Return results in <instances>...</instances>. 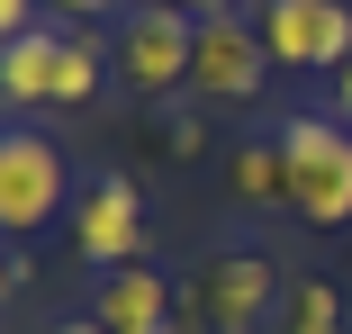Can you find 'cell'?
Listing matches in <instances>:
<instances>
[{
  "label": "cell",
  "instance_id": "1",
  "mask_svg": "<svg viewBox=\"0 0 352 334\" xmlns=\"http://www.w3.org/2000/svg\"><path fill=\"white\" fill-rule=\"evenodd\" d=\"M100 82H109V54L91 36H73V27H54V19L0 45L10 109H82V100H100Z\"/></svg>",
  "mask_w": 352,
  "mask_h": 334
},
{
  "label": "cell",
  "instance_id": "2",
  "mask_svg": "<svg viewBox=\"0 0 352 334\" xmlns=\"http://www.w3.org/2000/svg\"><path fill=\"white\" fill-rule=\"evenodd\" d=\"M280 163H289V208L307 226H352V126L325 109L280 118Z\"/></svg>",
  "mask_w": 352,
  "mask_h": 334
},
{
  "label": "cell",
  "instance_id": "3",
  "mask_svg": "<svg viewBox=\"0 0 352 334\" xmlns=\"http://www.w3.org/2000/svg\"><path fill=\"white\" fill-rule=\"evenodd\" d=\"M271 298H289L271 253H217V262L190 271V289H181L190 325H208V334H253V325L271 316Z\"/></svg>",
  "mask_w": 352,
  "mask_h": 334
},
{
  "label": "cell",
  "instance_id": "4",
  "mask_svg": "<svg viewBox=\"0 0 352 334\" xmlns=\"http://www.w3.org/2000/svg\"><path fill=\"white\" fill-rule=\"evenodd\" d=\"M63 199H73L63 145L36 136V126H10V136H0V226H10V235H36V226L63 217Z\"/></svg>",
  "mask_w": 352,
  "mask_h": 334
},
{
  "label": "cell",
  "instance_id": "5",
  "mask_svg": "<svg viewBox=\"0 0 352 334\" xmlns=\"http://www.w3.org/2000/svg\"><path fill=\"white\" fill-rule=\"evenodd\" d=\"M262 82H271V45H262V27H244L235 10H226V19H199L190 91H199L208 109H244V100H262Z\"/></svg>",
  "mask_w": 352,
  "mask_h": 334
},
{
  "label": "cell",
  "instance_id": "6",
  "mask_svg": "<svg viewBox=\"0 0 352 334\" xmlns=\"http://www.w3.org/2000/svg\"><path fill=\"white\" fill-rule=\"evenodd\" d=\"M190 63H199V19H190V10H126V36H118L126 91L163 100V91L190 82Z\"/></svg>",
  "mask_w": 352,
  "mask_h": 334
},
{
  "label": "cell",
  "instance_id": "7",
  "mask_svg": "<svg viewBox=\"0 0 352 334\" xmlns=\"http://www.w3.org/2000/svg\"><path fill=\"white\" fill-rule=\"evenodd\" d=\"M262 45L289 73H343L352 54V10L343 0H262Z\"/></svg>",
  "mask_w": 352,
  "mask_h": 334
},
{
  "label": "cell",
  "instance_id": "8",
  "mask_svg": "<svg viewBox=\"0 0 352 334\" xmlns=\"http://www.w3.org/2000/svg\"><path fill=\"white\" fill-rule=\"evenodd\" d=\"M73 244L100 262V271H126V262L145 253V190H135L126 172L91 181V190L73 199Z\"/></svg>",
  "mask_w": 352,
  "mask_h": 334
},
{
  "label": "cell",
  "instance_id": "9",
  "mask_svg": "<svg viewBox=\"0 0 352 334\" xmlns=\"http://www.w3.org/2000/svg\"><path fill=\"white\" fill-rule=\"evenodd\" d=\"M172 280L163 271H145V262H126V271H100V298H91V316L109 325V334H172Z\"/></svg>",
  "mask_w": 352,
  "mask_h": 334
},
{
  "label": "cell",
  "instance_id": "10",
  "mask_svg": "<svg viewBox=\"0 0 352 334\" xmlns=\"http://www.w3.org/2000/svg\"><path fill=\"white\" fill-rule=\"evenodd\" d=\"M226 190L235 208H271V199H289V163H280V136H253L226 154Z\"/></svg>",
  "mask_w": 352,
  "mask_h": 334
},
{
  "label": "cell",
  "instance_id": "11",
  "mask_svg": "<svg viewBox=\"0 0 352 334\" xmlns=\"http://www.w3.org/2000/svg\"><path fill=\"white\" fill-rule=\"evenodd\" d=\"M280 325H289V334H343V289L334 280H289Z\"/></svg>",
  "mask_w": 352,
  "mask_h": 334
},
{
  "label": "cell",
  "instance_id": "12",
  "mask_svg": "<svg viewBox=\"0 0 352 334\" xmlns=\"http://www.w3.org/2000/svg\"><path fill=\"white\" fill-rule=\"evenodd\" d=\"M28 27H45L36 0H0V36H28Z\"/></svg>",
  "mask_w": 352,
  "mask_h": 334
},
{
  "label": "cell",
  "instance_id": "13",
  "mask_svg": "<svg viewBox=\"0 0 352 334\" xmlns=\"http://www.w3.org/2000/svg\"><path fill=\"white\" fill-rule=\"evenodd\" d=\"M118 0H45V19H109Z\"/></svg>",
  "mask_w": 352,
  "mask_h": 334
},
{
  "label": "cell",
  "instance_id": "14",
  "mask_svg": "<svg viewBox=\"0 0 352 334\" xmlns=\"http://www.w3.org/2000/svg\"><path fill=\"white\" fill-rule=\"evenodd\" d=\"M325 109H334V118L352 126V54H343V73H334V100H325Z\"/></svg>",
  "mask_w": 352,
  "mask_h": 334
},
{
  "label": "cell",
  "instance_id": "15",
  "mask_svg": "<svg viewBox=\"0 0 352 334\" xmlns=\"http://www.w3.org/2000/svg\"><path fill=\"white\" fill-rule=\"evenodd\" d=\"M181 10H190V19H226L235 0H181Z\"/></svg>",
  "mask_w": 352,
  "mask_h": 334
},
{
  "label": "cell",
  "instance_id": "16",
  "mask_svg": "<svg viewBox=\"0 0 352 334\" xmlns=\"http://www.w3.org/2000/svg\"><path fill=\"white\" fill-rule=\"evenodd\" d=\"M54 334H109V325H100V316H63Z\"/></svg>",
  "mask_w": 352,
  "mask_h": 334
},
{
  "label": "cell",
  "instance_id": "17",
  "mask_svg": "<svg viewBox=\"0 0 352 334\" xmlns=\"http://www.w3.org/2000/svg\"><path fill=\"white\" fill-rule=\"evenodd\" d=\"M126 10H181V0H126Z\"/></svg>",
  "mask_w": 352,
  "mask_h": 334
},
{
  "label": "cell",
  "instance_id": "18",
  "mask_svg": "<svg viewBox=\"0 0 352 334\" xmlns=\"http://www.w3.org/2000/svg\"><path fill=\"white\" fill-rule=\"evenodd\" d=\"M172 334H208V325H172Z\"/></svg>",
  "mask_w": 352,
  "mask_h": 334
}]
</instances>
